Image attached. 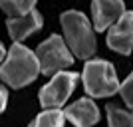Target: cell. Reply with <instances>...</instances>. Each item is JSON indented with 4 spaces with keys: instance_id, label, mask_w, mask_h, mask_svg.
<instances>
[{
    "instance_id": "1",
    "label": "cell",
    "mask_w": 133,
    "mask_h": 127,
    "mask_svg": "<svg viewBox=\"0 0 133 127\" xmlns=\"http://www.w3.org/2000/svg\"><path fill=\"white\" fill-rule=\"evenodd\" d=\"M40 73V66L36 60V54L28 50L24 44L14 42L8 56L4 58V64L0 68V77L4 79L10 88L18 89L24 88L28 83H32Z\"/></svg>"
},
{
    "instance_id": "2",
    "label": "cell",
    "mask_w": 133,
    "mask_h": 127,
    "mask_svg": "<svg viewBox=\"0 0 133 127\" xmlns=\"http://www.w3.org/2000/svg\"><path fill=\"white\" fill-rule=\"evenodd\" d=\"M62 28H64V38H66L68 50H72L76 58L89 60L97 50L95 34L91 30V24L82 12L68 10L62 14Z\"/></svg>"
},
{
    "instance_id": "3",
    "label": "cell",
    "mask_w": 133,
    "mask_h": 127,
    "mask_svg": "<svg viewBox=\"0 0 133 127\" xmlns=\"http://www.w3.org/2000/svg\"><path fill=\"white\" fill-rule=\"evenodd\" d=\"M83 88L89 97H109L119 91L115 70L107 60H89L83 66Z\"/></svg>"
},
{
    "instance_id": "4",
    "label": "cell",
    "mask_w": 133,
    "mask_h": 127,
    "mask_svg": "<svg viewBox=\"0 0 133 127\" xmlns=\"http://www.w3.org/2000/svg\"><path fill=\"white\" fill-rule=\"evenodd\" d=\"M40 66V73L44 76H54L58 72H64L66 68L74 66V56L68 50L66 42L62 36H50V38L38 46L34 52Z\"/></svg>"
},
{
    "instance_id": "5",
    "label": "cell",
    "mask_w": 133,
    "mask_h": 127,
    "mask_svg": "<svg viewBox=\"0 0 133 127\" xmlns=\"http://www.w3.org/2000/svg\"><path fill=\"white\" fill-rule=\"evenodd\" d=\"M79 76L76 72H58L54 73L50 82L40 89V103L44 109H58L68 101V97L72 95L76 89Z\"/></svg>"
},
{
    "instance_id": "6",
    "label": "cell",
    "mask_w": 133,
    "mask_h": 127,
    "mask_svg": "<svg viewBox=\"0 0 133 127\" xmlns=\"http://www.w3.org/2000/svg\"><path fill=\"white\" fill-rule=\"evenodd\" d=\"M107 46L123 56L131 54V50H133V12H123V16L109 28Z\"/></svg>"
},
{
    "instance_id": "7",
    "label": "cell",
    "mask_w": 133,
    "mask_h": 127,
    "mask_svg": "<svg viewBox=\"0 0 133 127\" xmlns=\"http://www.w3.org/2000/svg\"><path fill=\"white\" fill-rule=\"evenodd\" d=\"M125 4L123 0H91V14L94 26L97 32H103L123 16Z\"/></svg>"
},
{
    "instance_id": "8",
    "label": "cell",
    "mask_w": 133,
    "mask_h": 127,
    "mask_svg": "<svg viewBox=\"0 0 133 127\" xmlns=\"http://www.w3.org/2000/svg\"><path fill=\"white\" fill-rule=\"evenodd\" d=\"M64 117L68 121H72L76 127H91L99 121V109L94 103V99L82 97V99L74 101L72 105H68L64 111Z\"/></svg>"
},
{
    "instance_id": "9",
    "label": "cell",
    "mask_w": 133,
    "mask_h": 127,
    "mask_svg": "<svg viewBox=\"0 0 133 127\" xmlns=\"http://www.w3.org/2000/svg\"><path fill=\"white\" fill-rule=\"evenodd\" d=\"M42 24H44V20H42V14H40L36 8H34L32 12L24 14V16L8 18V20H6L8 34H10V38L14 40V42H18V44H20L24 38L32 36L36 30H40V28H42Z\"/></svg>"
},
{
    "instance_id": "10",
    "label": "cell",
    "mask_w": 133,
    "mask_h": 127,
    "mask_svg": "<svg viewBox=\"0 0 133 127\" xmlns=\"http://www.w3.org/2000/svg\"><path fill=\"white\" fill-rule=\"evenodd\" d=\"M34 4H36V0H0V8L10 18H18L32 12Z\"/></svg>"
},
{
    "instance_id": "11",
    "label": "cell",
    "mask_w": 133,
    "mask_h": 127,
    "mask_svg": "<svg viewBox=\"0 0 133 127\" xmlns=\"http://www.w3.org/2000/svg\"><path fill=\"white\" fill-rule=\"evenodd\" d=\"M107 123L109 127H133V113L109 103L107 105Z\"/></svg>"
},
{
    "instance_id": "12",
    "label": "cell",
    "mask_w": 133,
    "mask_h": 127,
    "mask_svg": "<svg viewBox=\"0 0 133 127\" xmlns=\"http://www.w3.org/2000/svg\"><path fill=\"white\" fill-rule=\"evenodd\" d=\"M64 111L60 109H46L42 111L30 127H64Z\"/></svg>"
},
{
    "instance_id": "13",
    "label": "cell",
    "mask_w": 133,
    "mask_h": 127,
    "mask_svg": "<svg viewBox=\"0 0 133 127\" xmlns=\"http://www.w3.org/2000/svg\"><path fill=\"white\" fill-rule=\"evenodd\" d=\"M119 93H121V97H123V101L129 105L133 109V72L127 76V79L119 85Z\"/></svg>"
},
{
    "instance_id": "14",
    "label": "cell",
    "mask_w": 133,
    "mask_h": 127,
    "mask_svg": "<svg viewBox=\"0 0 133 127\" xmlns=\"http://www.w3.org/2000/svg\"><path fill=\"white\" fill-rule=\"evenodd\" d=\"M6 103H8V91L4 85H0V113L6 109Z\"/></svg>"
},
{
    "instance_id": "15",
    "label": "cell",
    "mask_w": 133,
    "mask_h": 127,
    "mask_svg": "<svg viewBox=\"0 0 133 127\" xmlns=\"http://www.w3.org/2000/svg\"><path fill=\"white\" fill-rule=\"evenodd\" d=\"M4 56H6V50H4V46H2V42H0V62L4 60Z\"/></svg>"
}]
</instances>
